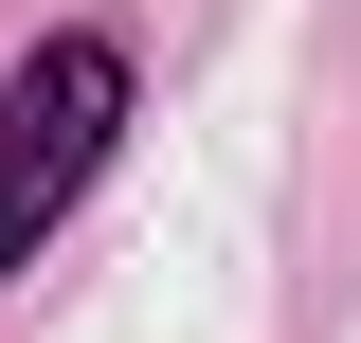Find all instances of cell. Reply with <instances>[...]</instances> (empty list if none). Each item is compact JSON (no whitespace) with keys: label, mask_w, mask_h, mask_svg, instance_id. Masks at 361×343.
Returning a JSON list of instances; mask_svg holds the SVG:
<instances>
[{"label":"cell","mask_w":361,"mask_h":343,"mask_svg":"<svg viewBox=\"0 0 361 343\" xmlns=\"http://www.w3.org/2000/svg\"><path fill=\"white\" fill-rule=\"evenodd\" d=\"M109 127H127V54H109V37H54L37 73L0 90V271L73 217V181L109 163Z\"/></svg>","instance_id":"obj_1"}]
</instances>
